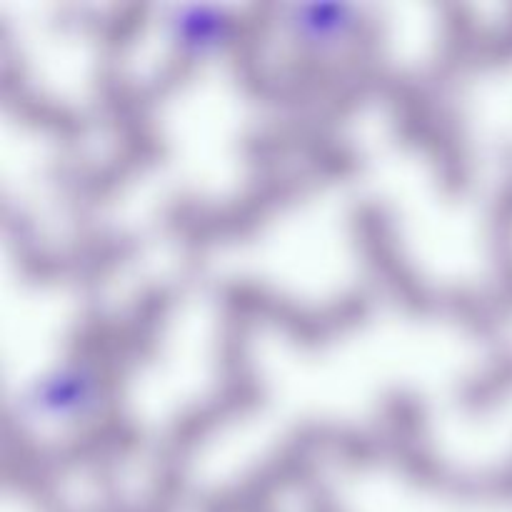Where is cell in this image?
Returning <instances> with one entry per match:
<instances>
[{"mask_svg": "<svg viewBox=\"0 0 512 512\" xmlns=\"http://www.w3.org/2000/svg\"><path fill=\"white\" fill-rule=\"evenodd\" d=\"M295 35L310 45H333L353 35L358 15L350 5H328V8H298L290 18Z\"/></svg>", "mask_w": 512, "mask_h": 512, "instance_id": "6da1fadb", "label": "cell"}, {"mask_svg": "<svg viewBox=\"0 0 512 512\" xmlns=\"http://www.w3.org/2000/svg\"><path fill=\"white\" fill-rule=\"evenodd\" d=\"M48 380L50 383L35 395V400H40L50 415L83 413L85 405L93 400V378L85 373H63Z\"/></svg>", "mask_w": 512, "mask_h": 512, "instance_id": "3957f363", "label": "cell"}, {"mask_svg": "<svg viewBox=\"0 0 512 512\" xmlns=\"http://www.w3.org/2000/svg\"><path fill=\"white\" fill-rule=\"evenodd\" d=\"M170 23H173V40L195 53L218 48L230 35V18L223 10L180 8Z\"/></svg>", "mask_w": 512, "mask_h": 512, "instance_id": "7a4b0ae2", "label": "cell"}]
</instances>
